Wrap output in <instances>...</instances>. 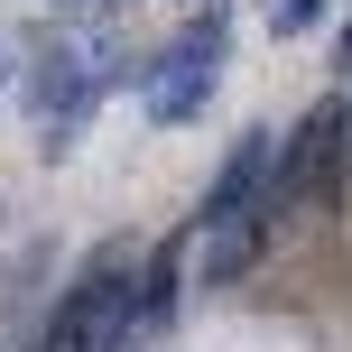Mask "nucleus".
<instances>
[{
    "instance_id": "obj_4",
    "label": "nucleus",
    "mask_w": 352,
    "mask_h": 352,
    "mask_svg": "<svg viewBox=\"0 0 352 352\" xmlns=\"http://www.w3.org/2000/svg\"><path fill=\"white\" fill-rule=\"evenodd\" d=\"M334 176H343V102H316L297 130H287V148H278V167H269V213H297V204H324L334 195Z\"/></svg>"
},
{
    "instance_id": "obj_6",
    "label": "nucleus",
    "mask_w": 352,
    "mask_h": 352,
    "mask_svg": "<svg viewBox=\"0 0 352 352\" xmlns=\"http://www.w3.org/2000/svg\"><path fill=\"white\" fill-rule=\"evenodd\" d=\"M186 260H195V232H167L158 250L140 260V343L176 316V287H186Z\"/></svg>"
},
{
    "instance_id": "obj_9",
    "label": "nucleus",
    "mask_w": 352,
    "mask_h": 352,
    "mask_svg": "<svg viewBox=\"0 0 352 352\" xmlns=\"http://www.w3.org/2000/svg\"><path fill=\"white\" fill-rule=\"evenodd\" d=\"M0 84H10V47H0Z\"/></svg>"
},
{
    "instance_id": "obj_7",
    "label": "nucleus",
    "mask_w": 352,
    "mask_h": 352,
    "mask_svg": "<svg viewBox=\"0 0 352 352\" xmlns=\"http://www.w3.org/2000/svg\"><path fill=\"white\" fill-rule=\"evenodd\" d=\"M316 10H324V0H269V28H278V37H297Z\"/></svg>"
},
{
    "instance_id": "obj_1",
    "label": "nucleus",
    "mask_w": 352,
    "mask_h": 352,
    "mask_svg": "<svg viewBox=\"0 0 352 352\" xmlns=\"http://www.w3.org/2000/svg\"><path fill=\"white\" fill-rule=\"evenodd\" d=\"M130 343H140V260H130V241H102L56 297L37 352H130Z\"/></svg>"
},
{
    "instance_id": "obj_10",
    "label": "nucleus",
    "mask_w": 352,
    "mask_h": 352,
    "mask_svg": "<svg viewBox=\"0 0 352 352\" xmlns=\"http://www.w3.org/2000/svg\"><path fill=\"white\" fill-rule=\"evenodd\" d=\"M84 10H111V0H84Z\"/></svg>"
},
{
    "instance_id": "obj_8",
    "label": "nucleus",
    "mask_w": 352,
    "mask_h": 352,
    "mask_svg": "<svg viewBox=\"0 0 352 352\" xmlns=\"http://www.w3.org/2000/svg\"><path fill=\"white\" fill-rule=\"evenodd\" d=\"M343 74H352V19H343Z\"/></svg>"
},
{
    "instance_id": "obj_2",
    "label": "nucleus",
    "mask_w": 352,
    "mask_h": 352,
    "mask_svg": "<svg viewBox=\"0 0 352 352\" xmlns=\"http://www.w3.org/2000/svg\"><path fill=\"white\" fill-rule=\"evenodd\" d=\"M223 56H232V10H223V0H204V10H195L186 28L148 56V84H140L148 121H195L204 93L223 84Z\"/></svg>"
},
{
    "instance_id": "obj_5",
    "label": "nucleus",
    "mask_w": 352,
    "mask_h": 352,
    "mask_svg": "<svg viewBox=\"0 0 352 352\" xmlns=\"http://www.w3.org/2000/svg\"><path fill=\"white\" fill-rule=\"evenodd\" d=\"M269 213H232V223H195V250H204V287H232V278H250V260L269 250Z\"/></svg>"
},
{
    "instance_id": "obj_3",
    "label": "nucleus",
    "mask_w": 352,
    "mask_h": 352,
    "mask_svg": "<svg viewBox=\"0 0 352 352\" xmlns=\"http://www.w3.org/2000/svg\"><path fill=\"white\" fill-rule=\"evenodd\" d=\"M102 84H111V37H56L47 47V65L28 74V102H37V121H47V158H65V148L84 140Z\"/></svg>"
}]
</instances>
